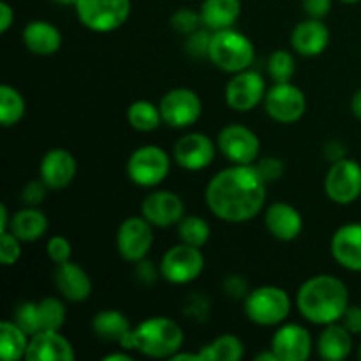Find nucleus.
<instances>
[{
    "label": "nucleus",
    "instance_id": "obj_45",
    "mask_svg": "<svg viewBox=\"0 0 361 361\" xmlns=\"http://www.w3.org/2000/svg\"><path fill=\"white\" fill-rule=\"evenodd\" d=\"M134 275H136V281L143 286H152L157 282L159 275H161V270L155 268V264L152 263L150 259H141L136 263V268H134Z\"/></svg>",
    "mask_w": 361,
    "mask_h": 361
},
{
    "label": "nucleus",
    "instance_id": "obj_52",
    "mask_svg": "<svg viewBox=\"0 0 361 361\" xmlns=\"http://www.w3.org/2000/svg\"><path fill=\"white\" fill-rule=\"evenodd\" d=\"M351 111H353V115L356 116V118L361 120V88H360V90H356V94L353 95Z\"/></svg>",
    "mask_w": 361,
    "mask_h": 361
},
{
    "label": "nucleus",
    "instance_id": "obj_40",
    "mask_svg": "<svg viewBox=\"0 0 361 361\" xmlns=\"http://www.w3.org/2000/svg\"><path fill=\"white\" fill-rule=\"evenodd\" d=\"M46 252H48V257L55 264H62L71 261V256H73V247H71V242L66 238V236H51L46 243Z\"/></svg>",
    "mask_w": 361,
    "mask_h": 361
},
{
    "label": "nucleus",
    "instance_id": "obj_13",
    "mask_svg": "<svg viewBox=\"0 0 361 361\" xmlns=\"http://www.w3.org/2000/svg\"><path fill=\"white\" fill-rule=\"evenodd\" d=\"M224 97L229 108L235 111H252L256 106L264 102V97H267L264 78L252 69L233 74V78L226 85Z\"/></svg>",
    "mask_w": 361,
    "mask_h": 361
},
{
    "label": "nucleus",
    "instance_id": "obj_36",
    "mask_svg": "<svg viewBox=\"0 0 361 361\" xmlns=\"http://www.w3.org/2000/svg\"><path fill=\"white\" fill-rule=\"evenodd\" d=\"M14 323L28 335L39 334L42 331L41 319H39V310H37V302H25L14 312Z\"/></svg>",
    "mask_w": 361,
    "mask_h": 361
},
{
    "label": "nucleus",
    "instance_id": "obj_22",
    "mask_svg": "<svg viewBox=\"0 0 361 361\" xmlns=\"http://www.w3.org/2000/svg\"><path fill=\"white\" fill-rule=\"evenodd\" d=\"M330 44V28L323 20L307 18L291 32V48L302 56H317Z\"/></svg>",
    "mask_w": 361,
    "mask_h": 361
},
{
    "label": "nucleus",
    "instance_id": "obj_37",
    "mask_svg": "<svg viewBox=\"0 0 361 361\" xmlns=\"http://www.w3.org/2000/svg\"><path fill=\"white\" fill-rule=\"evenodd\" d=\"M214 32L210 28H197L190 35H187L185 49L190 56L194 59H208V51H210V42Z\"/></svg>",
    "mask_w": 361,
    "mask_h": 361
},
{
    "label": "nucleus",
    "instance_id": "obj_24",
    "mask_svg": "<svg viewBox=\"0 0 361 361\" xmlns=\"http://www.w3.org/2000/svg\"><path fill=\"white\" fill-rule=\"evenodd\" d=\"M21 39L25 48L39 56L55 55L62 46V34L59 28L44 20H34L25 25Z\"/></svg>",
    "mask_w": 361,
    "mask_h": 361
},
{
    "label": "nucleus",
    "instance_id": "obj_2",
    "mask_svg": "<svg viewBox=\"0 0 361 361\" xmlns=\"http://www.w3.org/2000/svg\"><path fill=\"white\" fill-rule=\"evenodd\" d=\"M296 307L312 324L326 326L338 323L349 307L348 286L335 275H314L300 286Z\"/></svg>",
    "mask_w": 361,
    "mask_h": 361
},
{
    "label": "nucleus",
    "instance_id": "obj_15",
    "mask_svg": "<svg viewBox=\"0 0 361 361\" xmlns=\"http://www.w3.org/2000/svg\"><path fill=\"white\" fill-rule=\"evenodd\" d=\"M141 215L154 228L178 226V222L185 217V203L171 190H155L141 203Z\"/></svg>",
    "mask_w": 361,
    "mask_h": 361
},
{
    "label": "nucleus",
    "instance_id": "obj_31",
    "mask_svg": "<svg viewBox=\"0 0 361 361\" xmlns=\"http://www.w3.org/2000/svg\"><path fill=\"white\" fill-rule=\"evenodd\" d=\"M127 122L130 123V127L140 133H152V130L159 129V126L162 123V115L159 104L155 106L150 101H141L133 102V104L127 108Z\"/></svg>",
    "mask_w": 361,
    "mask_h": 361
},
{
    "label": "nucleus",
    "instance_id": "obj_19",
    "mask_svg": "<svg viewBox=\"0 0 361 361\" xmlns=\"http://www.w3.org/2000/svg\"><path fill=\"white\" fill-rule=\"evenodd\" d=\"M76 358L73 344L59 330H42L32 335L28 342V361H73Z\"/></svg>",
    "mask_w": 361,
    "mask_h": 361
},
{
    "label": "nucleus",
    "instance_id": "obj_56",
    "mask_svg": "<svg viewBox=\"0 0 361 361\" xmlns=\"http://www.w3.org/2000/svg\"><path fill=\"white\" fill-rule=\"evenodd\" d=\"M341 2H344V4H358V2H361V0H341Z\"/></svg>",
    "mask_w": 361,
    "mask_h": 361
},
{
    "label": "nucleus",
    "instance_id": "obj_34",
    "mask_svg": "<svg viewBox=\"0 0 361 361\" xmlns=\"http://www.w3.org/2000/svg\"><path fill=\"white\" fill-rule=\"evenodd\" d=\"M39 319H41L42 330H59L66 324L67 309L59 298H42L37 302Z\"/></svg>",
    "mask_w": 361,
    "mask_h": 361
},
{
    "label": "nucleus",
    "instance_id": "obj_6",
    "mask_svg": "<svg viewBox=\"0 0 361 361\" xmlns=\"http://www.w3.org/2000/svg\"><path fill=\"white\" fill-rule=\"evenodd\" d=\"M76 14L92 32L118 30L130 16V0H78Z\"/></svg>",
    "mask_w": 361,
    "mask_h": 361
},
{
    "label": "nucleus",
    "instance_id": "obj_1",
    "mask_svg": "<svg viewBox=\"0 0 361 361\" xmlns=\"http://www.w3.org/2000/svg\"><path fill=\"white\" fill-rule=\"evenodd\" d=\"M204 201L208 210L221 221L231 224L247 222L267 203V182L256 166H229L208 182Z\"/></svg>",
    "mask_w": 361,
    "mask_h": 361
},
{
    "label": "nucleus",
    "instance_id": "obj_3",
    "mask_svg": "<svg viewBox=\"0 0 361 361\" xmlns=\"http://www.w3.org/2000/svg\"><path fill=\"white\" fill-rule=\"evenodd\" d=\"M183 330L175 319L164 316L148 317L129 331L120 342L126 351H137L148 358H171L183 345Z\"/></svg>",
    "mask_w": 361,
    "mask_h": 361
},
{
    "label": "nucleus",
    "instance_id": "obj_33",
    "mask_svg": "<svg viewBox=\"0 0 361 361\" xmlns=\"http://www.w3.org/2000/svg\"><path fill=\"white\" fill-rule=\"evenodd\" d=\"M178 236L180 242L192 247H204L212 236L210 224L203 217L197 215H185L178 222Z\"/></svg>",
    "mask_w": 361,
    "mask_h": 361
},
{
    "label": "nucleus",
    "instance_id": "obj_54",
    "mask_svg": "<svg viewBox=\"0 0 361 361\" xmlns=\"http://www.w3.org/2000/svg\"><path fill=\"white\" fill-rule=\"evenodd\" d=\"M256 360L257 361H279V358H277V355H275L274 351H263V353H259V355H256Z\"/></svg>",
    "mask_w": 361,
    "mask_h": 361
},
{
    "label": "nucleus",
    "instance_id": "obj_9",
    "mask_svg": "<svg viewBox=\"0 0 361 361\" xmlns=\"http://www.w3.org/2000/svg\"><path fill=\"white\" fill-rule=\"evenodd\" d=\"M159 109H161L162 122L166 126L173 129H185L200 120L203 102L194 90L178 87L166 92L164 97L159 102Z\"/></svg>",
    "mask_w": 361,
    "mask_h": 361
},
{
    "label": "nucleus",
    "instance_id": "obj_49",
    "mask_svg": "<svg viewBox=\"0 0 361 361\" xmlns=\"http://www.w3.org/2000/svg\"><path fill=\"white\" fill-rule=\"evenodd\" d=\"M14 23V9L7 2H0V32L6 34Z\"/></svg>",
    "mask_w": 361,
    "mask_h": 361
},
{
    "label": "nucleus",
    "instance_id": "obj_14",
    "mask_svg": "<svg viewBox=\"0 0 361 361\" xmlns=\"http://www.w3.org/2000/svg\"><path fill=\"white\" fill-rule=\"evenodd\" d=\"M217 148L233 164H252L259 157L261 141L249 127L231 123L219 133Z\"/></svg>",
    "mask_w": 361,
    "mask_h": 361
},
{
    "label": "nucleus",
    "instance_id": "obj_27",
    "mask_svg": "<svg viewBox=\"0 0 361 361\" xmlns=\"http://www.w3.org/2000/svg\"><path fill=\"white\" fill-rule=\"evenodd\" d=\"M9 229L21 242H37L48 231V217L37 207H25L13 215Z\"/></svg>",
    "mask_w": 361,
    "mask_h": 361
},
{
    "label": "nucleus",
    "instance_id": "obj_51",
    "mask_svg": "<svg viewBox=\"0 0 361 361\" xmlns=\"http://www.w3.org/2000/svg\"><path fill=\"white\" fill-rule=\"evenodd\" d=\"M9 226H11L9 212H7L6 204L2 203V204H0V233L9 231Z\"/></svg>",
    "mask_w": 361,
    "mask_h": 361
},
{
    "label": "nucleus",
    "instance_id": "obj_10",
    "mask_svg": "<svg viewBox=\"0 0 361 361\" xmlns=\"http://www.w3.org/2000/svg\"><path fill=\"white\" fill-rule=\"evenodd\" d=\"M324 192L334 203L351 204L361 196V166L353 159H341L330 166Z\"/></svg>",
    "mask_w": 361,
    "mask_h": 361
},
{
    "label": "nucleus",
    "instance_id": "obj_21",
    "mask_svg": "<svg viewBox=\"0 0 361 361\" xmlns=\"http://www.w3.org/2000/svg\"><path fill=\"white\" fill-rule=\"evenodd\" d=\"M264 226L274 238L281 242H293L303 231L302 214L286 201L271 203L264 212Z\"/></svg>",
    "mask_w": 361,
    "mask_h": 361
},
{
    "label": "nucleus",
    "instance_id": "obj_46",
    "mask_svg": "<svg viewBox=\"0 0 361 361\" xmlns=\"http://www.w3.org/2000/svg\"><path fill=\"white\" fill-rule=\"evenodd\" d=\"M302 6L307 18L324 20L331 11V0H303Z\"/></svg>",
    "mask_w": 361,
    "mask_h": 361
},
{
    "label": "nucleus",
    "instance_id": "obj_20",
    "mask_svg": "<svg viewBox=\"0 0 361 361\" xmlns=\"http://www.w3.org/2000/svg\"><path fill=\"white\" fill-rule=\"evenodd\" d=\"M334 259L349 271H361V224H344L334 233L330 242Z\"/></svg>",
    "mask_w": 361,
    "mask_h": 361
},
{
    "label": "nucleus",
    "instance_id": "obj_32",
    "mask_svg": "<svg viewBox=\"0 0 361 361\" xmlns=\"http://www.w3.org/2000/svg\"><path fill=\"white\" fill-rule=\"evenodd\" d=\"M27 106L20 92L11 85L0 87V123L4 127H13L21 122L25 116Z\"/></svg>",
    "mask_w": 361,
    "mask_h": 361
},
{
    "label": "nucleus",
    "instance_id": "obj_50",
    "mask_svg": "<svg viewBox=\"0 0 361 361\" xmlns=\"http://www.w3.org/2000/svg\"><path fill=\"white\" fill-rule=\"evenodd\" d=\"M169 360H173V361H203L201 360L200 353H182V349H180L178 353H175V355H173Z\"/></svg>",
    "mask_w": 361,
    "mask_h": 361
},
{
    "label": "nucleus",
    "instance_id": "obj_11",
    "mask_svg": "<svg viewBox=\"0 0 361 361\" xmlns=\"http://www.w3.org/2000/svg\"><path fill=\"white\" fill-rule=\"evenodd\" d=\"M264 109L268 116L279 123H295L305 115L307 97L296 85L275 83L264 97Z\"/></svg>",
    "mask_w": 361,
    "mask_h": 361
},
{
    "label": "nucleus",
    "instance_id": "obj_16",
    "mask_svg": "<svg viewBox=\"0 0 361 361\" xmlns=\"http://www.w3.org/2000/svg\"><path fill=\"white\" fill-rule=\"evenodd\" d=\"M270 349L279 361H305L312 355V335L302 324L282 323L271 337Z\"/></svg>",
    "mask_w": 361,
    "mask_h": 361
},
{
    "label": "nucleus",
    "instance_id": "obj_38",
    "mask_svg": "<svg viewBox=\"0 0 361 361\" xmlns=\"http://www.w3.org/2000/svg\"><path fill=\"white\" fill-rule=\"evenodd\" d=\"M201 25H203L201 14L189 9V7H182V9H178L171 16V27L182 35H190L197 28H201Z\"/></svg>",
    "mask_w": 361,
    "mask_h": 361
},
{
    "label": "nucleus",
    "instance_id": "obj_5",
    "mask_svg": "<svg viewBox=\"0 0 361 361\" xmlns=\"http://www.w3.org/2000/svg\"><path fill=\"white\" fill-rule=\"evenodd\" d=\"M243 310L247 319L257 326H281L291 314V298L286 289L261 286L247 295Z\"/></svg>",
    "mask_w": 361,
    "mask_h": 361
},
{
    "label": "nucleus",
    "instance_id": "obj_7",
    "mask_svg": "<svg viewBox=\"0 0 361 361\" xmlns=\"http://www.w3.org/2000/svg\"><path fill=\"white\" fill-rule=\"evenodd\" d=\"M171 171V161L166 150L157 145H143L130 154L127 175L136 185L150 189L164 182Z\"/></svg>",
    "mask_w": 361,
    "mask_h": 361
},
{
    "label": "nucleus",
    "instance_id": "obj_26",
    "mask_svg": "<svg viewBox=\"0 0 361 361\" xmlns=\"http://www.w3.org/2000/svg\"><path fill=\"white\" fill-rule=\"evenodd\" d=\"M242 13L240 0H203L201 4V21L203 27L212 32L231 28Z\"/></svg>",
    "mask_w": 361,
    "mask_h": 361
},
{
    "label": "nucleus",
    "instance_id": "obj_25",
    "mask_svg": "<svg viewBox=\"0 0 361 361\" xmlns=\"http://www.w3.org/2000/svg\"><path fill=\"white\" fill-rule=\"evenodd\" d=\"M353 351V334L344 324L331 323L324 326L317 338V353L323 360L342 361Z\"/></svg>",
    "mask_w": 361,
    "mask_h": 361
},
{
    "label": "nucleus",
    "instance_id": "obj_42",
    "mask_svg": "<svg viewBox=\"0 0 361 361\" xmlns=\"http://www.w3.org/2000/svg\"><path fill=\"white\" fill-rule=\"evenodd\" d=\"M254 166H256V169L259 171V175L263 176V180L267 183L277 182L279 178H282V175L286 171L284 161L279 157H264Z\"/></svg>",
    "mask_w": 361,
    "mask_h": 361
},
{
    "label": "nucleus",
    "instance_id": "obj_18",
    "mask_svg": "<svg viewBox=\"0 0 361 361\" xmlns=\"http://www.w3.org/2000/svg\"><path fill=\"white\" fill-rule=\"evenodd\" d=\"M76 159L66 148H51L44 154L39 164V178L48 185V189L60 190L73 183L76 176Z\"/></svg>",
    "mask_w": 361,
    "mask_h": 361
},
{
    "label": "nucleus",
    "instance_id": "obj_53",
    "mask_svg": "<svg viewBox=\"0 0 361 361\" xmlns=\"http://www.w3.org/2000/svg\"><path fill=\"white\" fill-rule=\"evenodd\" d=\"M102 361H133V356L127 353H111V355H106Z\"/></svg>",
    "mask_w": 361,
    "mask_h": 361
},
{
    "label": "nucleus",
    "instance_id": "obj_28",
    "mask_svg": "<svg viewBox=\"0 0 361 361\" xmlns=\"http://www.w3.org/2000/svg\"><path fill=\"white\" fill-rule=\"evenodd\" d=\"M92 330H94V334L97 335L99 338H102V341L120 344L122 338L126 337L133 328H130L127 316H123L120 310L106 309L95 314L94 319H92Z\"/></svg>",
    "mask_w": 361,
    "mask_h": 361
},
{
    "label": "nucleus",
    "instance_id": "obj_47",
    "mask_svg": "<svg viewBox=\"0 0 361 361\" xmlns=\"http://www.w3.org/2000/svg\"><path fill=\"white\" fill-rule=\"evenodd\" d=\"M341 321L353 335H361V307L349 305Z\"/></svg>",
    "mask_w": 361,
    "mask_h": 361
},
{
    "label": "nucleus",
    "instance_id": "obj_17",
    "mask_svg": "<svg viewBox=\"0 0 361 361\" xmlns=\"http://www.w3.org/2000/svg\"><path fill=\"white\" fill-rule=\"evenodd\" d=\"M215 143L203 133H189L180 137L173 148V157L187 171L207 169L215 159Z\"/></svg>",
    "mask_w": 361,
    "mask_h": 361
},
{
    "label": "nucleus",
    "instance_id": "obj_29",
    "mask_svg": "<svg viewBox=\"0 0 361 361\" xmlns=\"http://www.w3.org/2000/svg\"><path fill=\"white\" fill-rule=\"evenodd\" d=\"M30 337L14 321L0 323V356L6 361H18L27 356Z\"/></svg>",
    "mask_w": 361,
    "mask_h": 361
},
{
    "label": "nucleus",
    "instance_id": "obj_39",
    "mask_svg": "<svg viewBox=\"0 0 361 361\" xmlns=\"http://www.w3.org/2000/svg\"><path fill=\"white\" fill-rule=\"evenodd\" d=\"M21 257V240L14 233H0V263L13 267Z\"/></svg>",
    "mask_w": 361,
    "mask_h": 361
},
{
    "label": "nucleus",
    "instance_id": "obj_48",
    "mask_svg": "<svg viewBox=\"0 0 361 361\" xmlns=\"http://www.w3.org/2000/svg\"><path fill=\"white\" fill-rule=\"evenodd\" d=\"M345 150H348V148H345V145L342 143L341 140H331L324 145L323 154L324 157L334 164V162L341 161V159H345Z\"/></svg>",
    "mask_w": 361,
    "mask_h": 361
},
{
    "label": "nucleus",
    "instance_id": "obj_4",
    "mask_svg": "<svg viewBox=\"0 0 361 361\" xmlns=\"http://www.w3.org/2000/svg\"><path fill=\"white\" fill-rule=\"evenodd\" d=\"M256 59V48L252 41L235 28L217 30L212 35L208 60L224 73L236 74L250 69Z\"/></svg>",
    "mask_w": 361,
    "mask_h": 361
},
{
    "label": "nucleus",
    "instance_id": "obj_8",
    "mask_svg": "<svg viewBox=\"0 0 361 361\" xmlns=\"http://www.w3.org/2000/svg\"><path fill=\"white\" fill-rule=\"evenodd\" d=\"M159 270H161V277L171 284H190L203 274L204 256L200 247L187 245L182 242L166 250L161 264H159Z\"/></svg>",
    "mask_w": 361,
    "mask_h": 361
},
{
    "label": "nucleus",
    "instance_id": "obj_43",
    "mask_svg": "<svg viewBox=\"0 0 361 361\" xmlns=\"http://www.w3.org/2000/svg\"><path fill=\"white\" fill-rule=\"evenodd\" d=\"M46 190H48V185L41 178L32 180L21 190V203L25 207H39L46 200Z\"/></svg>",
    "mask_w": 361,
    "mask_h": 361
},
{
    "label": "nucleus",
    "instance_id": "obj_23",
    "mask_svg": "<svg viewBox=\"0 0 361 361\" xmlns=\"http://www.w3.org/2000/svg\"><path fill=\"white\" fill-rule=\"evenodd\" d=\"M53 282H55L60 295L74 303H81L90 298L92 288H94L87 271L73 261L56 264Z\"/></svg>",
    "mask_w": 361,
    "mask_h": 361
},
{
    "label": "nucleus",
    "instance_id": "obj_41",
    "mask_svg": "<svg viewBox=\"0 0 361 361\" xmlns=\"http://www.w3.org/2000/svg\"><path fill=\"white\" fill-rule=\"evenodd\" d=\"M183 314L196 323H204L210 314V300L204 295H190L183 307Z\"/></svg>",
    "mask_w": 361,
    "mask_h": 361
},
{
    "label": "nucleus",
    "instance_id": "obj_12",
    "mask_svg": "<svg viewBox=\"0 0 361 361\" xmlns=\"http://www.w3.org/2000/svg\"><path fill=\"white\" fill-rule=\"evenodd\" d=\"M154 226L141 215L127 217L116 231V249L129 263L145 259L154 245Z\"/></svg>",
    "mask_w": 361,
    "mask_h": 361
},
{
    "label": "nucleus",
    "instance_id": "obj_44",
    "mask_svg": "<svg viewBox=\"0 0 361 361\" xmlns=\"http://www.w3.org/2000/svg\"><path fill=\"white\" fill-rule=\"evenodd\" d=\"M222 289H224L226 295L233 300H245L247 295L250 293L249 282L242 275H228V277L222 281Z\"/></svg>",
    "mask_w": 361,
    "mask_h": 361
},
{
    "label": "nucleus",
    "instance_id": "obj_57",
    "mask_svg": "<svg viewBox=\"0 0 361 361\" xmlns=\"http://www.w3.org/2000/svg\"><path fill=\"white\" fill-rule=\"evenodd\" d=\"M358 358L361 360V344H360V349H358Z\"/></svg>",
    "mask_w": 361,
    "mask_h": 361
},
{
    "label": "nucleus",
    "instance_id": "obj_55",
    "mask_svg": "<svg viewBox=\"0 0 361 361\" xmlns=\"http://www.w3.org/2000/svg\"><path fill=\"white\" fill-rule=\"evenodd\" d=\"M56 4H62V6H76L78 0H53Z\"/></svg>",
    "mask_w": 361,
    "mask_h": 361
},
{
    "label": "nucleus",
    "instance_id": "obj_35",
    "mask_svg": "<svg viewBox=\"0 0 361 361\" xmlns=\"http://www.w3.org/2000/svg\"><path fill=\"white\" fill-rule=\"evenodd\" d=\"M296 73L295 55L288 49H275L268 59V74L275 83H286L291 81Z\"/></svg>",
    "mask_w": 361,
    "mask_h": 361
},
{
    "label": "nucleus",
    "instance_id": "obj_30",
    "mask_svg": "<svg viewBox=\"0 0 361 361\" xmlns=\"http://www.w3.org/2000/svg\"><path fill=\"white\" fill-rule=\"evenodd\" d=\"M200 355L203 361H238L245 355V348L236 335L224 334L204 345Z\"/></svg>",
    "mask_w": 361,
    "mask_h": 361
}]
</instances>
